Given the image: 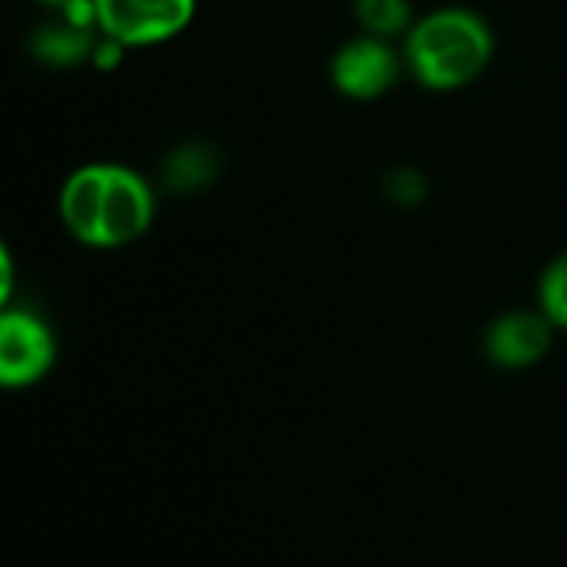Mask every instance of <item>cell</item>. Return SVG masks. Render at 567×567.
<instances>
[{"mask_svg":"<svg viewBox=\"0 0 567 567\" xmlns=\"http://www.w3.org/2000/svg\"><path fill=\"white\" fill-rule=\"evenodd\" d=\"M332 80L352 100H375L399 80V56L379 37L352 40L336 53Z\"/></svg>","mask_w":567,"mask_h":567,"instance_id":"5","label":"cell"},{"mask_svg":"<svg viewBox=\"0 0 567 567\" xmlns=\"http://www.w3.org/2000/svg\"><path fill=\"white\" fill-rule=\"evenodd\" d=\"M47 7H56V10H66L70 3H76V0H43Z\"/></svg>","mask_w":567,"mask_h":567,"instance_id":"11","label":"cell"},{"mask_svg":"<svg viewBox=\"0 0 567 567\" xmlns=\"http://www.w3.org/2000/svg\"><path fill=\"white\" fill-rule=\"evenodd\" d=\"M355 17L369 30V37H395L409 30V3L405 0H355Z\"/></svg>","mask_w":567,"mask_h":567,"instance_id":"9","label":"cell"},{"mask_svg":"<svg viewBox=\"0 0 567 567\" xmlns=\"http://www.w3.org/2000/svg\"><path fill=\"white\" fill-rule=\"evenodd\" d=\"M551 346V319L538 312H508L492 322L485 352L502 369H528Z\"/></svg>","mask_w":567,"mask_h":567,"instance_id":"6","label":"cell"},{"mask_svg":"<svg viewBox=\"0 0 567 567\" xmlns=\"http://www.w3.org/2000/svg\"><path fill=\"white\" fill-rule=\"evenodd\" d=\"M93 50V27L73 23L70 17H63L60 23H47L33 33V53L53 66H70Z\"/></svg>","mask_w":567,"mask_h":567,"instance_id":"7","label":"cell"},{"mask_svg":"<svg viewBox=\"0 0 567 567\" xmlns=\"http://www.w3.org/2000/svg\"><path fill=\"white\" fill-rule=\"evenodd\" d=\"M542 306L555 326L567 329V252L548 266V272L542 279Z\"/></svg>","mask_w":567,"mask_h":567,"instance_id":"10","label":"cell"},{"mask_svg":"<svg viewBox=\"0 0 567 567\" xmlns=\"http://www.w3.org/2000/svg\"><path fill=\"white\" fill-rule=\"evenodd\" d=\"M409 63L432 90H458L492 60V33L468 10H435L409 33Z\"/></svg>","mask_w":567,"mask_h":567,"instance_id":"2","label":"cell"},{"mask_svg":"<svg viewBox=\"0 0 567 567\" xmlns=\"http://www.w3.org/2000/svg\"><path fill=\"white\" fill-rule=\"evenodd\" d=\"M216 150L206 146V143H186L179 146L169 163H166V183L179 193L186 189H203L209 179H216Z\"/></svg>","mask_w":567,"mask_h":567,"instance_id":"8","label":"cell"},{"mask_svg":"<svg viewBox=\"0 0 567 567\" xmlns=\"http://www.w3.org/2000/svg\"><path fill=\"white\" fill-rule=\"evenodd\" d=\"M53 362V336L30 312H7L0 319V379L3 385H30Z\"/></svg>","mask_w":567,"mask_h":567,"instance_id":"4","label":"cell"},{"mask_svg":"<svg viewBox=\"0 0 567 567\" xmlns=\"http://www.w3.org/2000/svg\"><path fill=\"white\" fill-rule=\"evenodd\" d=\"M60 213L66 229L96 249H116L140 239L153 223V189L126 166L96 163L76 169L63 193Z\"/></svg>","mask_w":567,"mask_h":567,"instance_id":"1","label":"cell"},{"mask_svg":"<svg viewBox=\"0 0 567 567\" xmlns=\"http://www.w3.org/2000/svg\"><path fill=\"white\" fill-rule=\"evenodd\" d=\"M100 30L123 47H143L176 37L189 27L196 0H93Z\"/></svg>","mask_w":567,"mask_h":567,"instance_id":"3","label":"cell"}]
</instances>
